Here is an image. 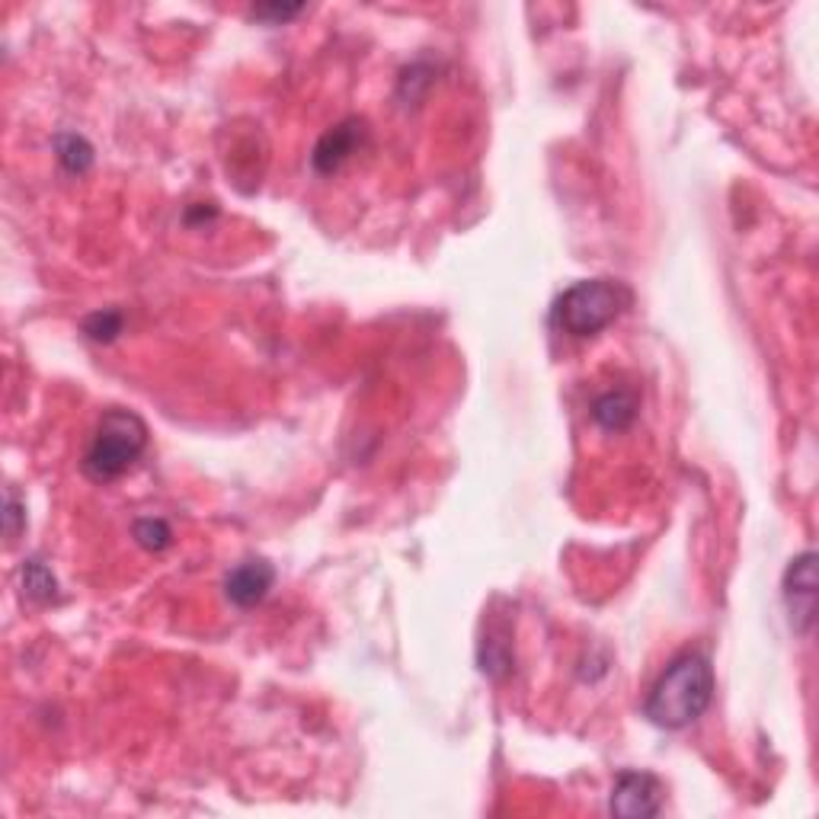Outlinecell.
<instances>
[{"label":"cell","mask_w":819,"mask_h":819,"mask_svg":"<svg viewBox=\"0 0 819 819\" xmlns=\"http://www.w3.org/2000/svg\"><path fill=\"white\" fill-rule=\"evenodd\" d=\"M119 330H122V314L119 311H97V314L83 320V333L90 340H100V343H109Z\"/></svg>","instance_id":"cell-12"},{"label":"cell","mask_w":819,"mask_h":819,"mask_svg":"<svg viewBox=\"0 0 819 819\" xmlns=\"http://www.w3.org/2000/svg\"><path fill=\"white\" fill-rule=\"evenodd\" d=\"M54 148H58V158L61 163L68 167V170H87L90 167V160H93V151H90V144L78 138V134H58V141H54Z\"/></svg>","instance_id":"cell-10"},{"label":"cell","mask_w":819,"mask_h":819,"mask_svg":"<svg viewBox=\"0 0 819 819\" xmlns=\"http://www.w3.org/2000/svg\"><path fill=\"white\" fill-rule=\"evenodd\" d=\"M608 810L628 819L657 817L662 810V785L647 771H621L611 788Z\"/></svg>","instance_id":"cell-5"},{"label":"cell","mask_w":819,"mask_h":819,"mask_svg":"<svg viewBox=\"0 0 819 819\" xmlns=\"http://www.w3.org/2000/svg\"><path fill=\"white\" fill-rule=\"evenodd\" d=\"M144 449H148L144 420L132 410L112 407L100 417V423L93 429V439H90L87 455H83V475L97 483L116 480L132 468Z\"/></svg>","instance_id":"cell-3"},{"label":"cell","mask_w":819,"mask_h":819,"mask_svg":"<svg viewBox=\"0 0 819 819\" xmlns=\"http://www.w3.org/2000/svg\"><path fill=\"white\" fill-rule=\"evenodd\" d=\"M785 602L791 611V625L797 635H810L817 618V555L803 551L793 557L785 573Z\"/></svg>","instance_id":"cell-4"},{"label":"cell","mask_w":819,"mask_h":819,"mask_svg":"<svg viewBox=\"0 0 819 819\" xmlns=\"http://www.w3.org/2000/svg\"><path fill=\"white\" fill-rule=\"evenodd\" d=\"M301 10H304L301 3H289V7L286 3H269V7H253V17L257 20H282L286 23L291 17H298Z\"/></svg>","instance_id":"cell-14"},{"label":"cell","mask_w":819,"mask_h":819,"mask_svg":"<svg viewBox=\"0 0 819 819\" xmlns=\"http://www.w3.org/2000/svg\"><path fill=\"white\" fill-rule=\"evenodd\" d=\"M3 526H7V538L13 541L20 535V526H23V502L13 490H7V512H3Z\"/></svg>","instance_id":"cell-13"},{"label":"cell","mask_w":819,"mask_h":819,"mask_svg":"<svg viewBox=\"0 0 819 819\" xmlns=\"http://www.w3.org/2000/svg\"><path fill=\"white\" fill-rule=\"evenodd\" d=\"M272 582H276L272 563L263 560V557H250V560H243V563H238V567L228 573V580H224V596H228L234 606L253 608L260 606L266 596H269Z\"/></svg>","instance_id":"cell-6"},{"label":"cell","mask_w":819,"mask_h":819,"mask_svg":"<svg viewBox=\"0 0 819 819\" xmlns=\"http://www.w3.org/2000/svg\"><path fill=\"white\" fill-rule=\"evenodd\" d=\"M362 134H366V126H362L359 119H346V122H340L337 129H330V132L318 141V148H314V167H318L320 173L340 170L346 163V158L359 148Z\"/></svg>","instance_id":"cell-7"},{"label":"cell","mask_w":819,"mask_h":819,"mask_svg":"<svg viewBox=\"0 0 819 819\" xmlns=\"http://www.w3.org/2000/svg\"><path fill=\"white\" fill-rule=\"evenodd\" d=\"M134 538L148 551H163L170 545L173 531H170V526L163 519H141V522H134Z\"/></svg>","instance_id":"cell-11"},{"label":"cell","mask_w":819,"mask_h":819,"mask_svg":"<svg viewBox=\"0 0 819 819\" xmlns=\"http://www.w3.org/2000/svg\"><path fill=\"white\" fill-rule=\"evenodd\" d=\"M713 666L701 653H682L666 666L643 713L662 730H686L711 708Z\"/></svg>","instance_id":"cell-1"},{"label":"cell","mask_w":819,"mask_h":819,"mask_svg":"<svg viewBox=\"0 0 819 819\" xmlns=\"http://www.w3.org/2000/svg\"><path fill=\"white\" fill-rule=\"evenodd\" d=\"M631 301L635 294L618 279H586L557 298L551 320L557 330L570 337H596L608 323L621 318L631 308Z\"/></svg>","instance_id":"cell-2"},{"label":"cell","mask_w":819,"mask_h":819,"mask_svg":"<svg viewBox=\"0 0 819 819\" xmlns=\"http://www.w3.org/2000/svg\"><path fill=\"white\" fill-rule=\"evenodd\" d=\"M592 417L606 429H625V426L635 423L637 417V400L628 391H608L596 403H592Z\"/></svg>","instance_id":"cell-8"},{"label":"cell","mask_w":819,"mask_h":819,"mask_svg":"<svg viewBox=\"0 0 819 819\" xmlns=\"http://www.w3.org/2000/svg\"><path fill=\"white\" fill-rule=\"evenodd\" d=\"M20 580H23V592L36 602H52L58 596V580L52 577V570L39 560V557H29L20 570Z\"/></svg>","instance_id":"cell-9"}]
</instances>
